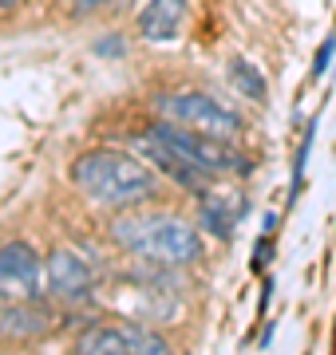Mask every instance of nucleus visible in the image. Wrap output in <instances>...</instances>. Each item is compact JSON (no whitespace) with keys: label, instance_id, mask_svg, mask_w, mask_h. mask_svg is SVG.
I'll list each match as a JSON object with an SVG mask.
<instances>
[{"label":"nucleus","instance_id":"1","mask_svg":"<svg viewBox=\"0 0 336 355\" xmlns=\"http://www.w3.org/2000/svg\"><path fill=\"white\" fill-rule=\"evenodd\" d=\"M72 182H76L79 193H87L91 202L115 205V209H131V205L146 202L155 193V174L139 158L111 150V146L79 154L72 162Z\"/></svg>","mask_w":336,"mask_h":355},{"label":"nucleus","instance_id":"20","mask_svg":"<svg viewBox=\"0 0 336 355\" xmlns=\"http://www.w3.org/2000/svg\"><path fill=\"white\" fill-rule=\"evenodd\" d=\"M8 296H12V288H8V284H4V277H0V308L8 304Z\"/></svg>","mask_w":336,"mask_h":355},{"label":"nucleus","instance_id":"7","mask_svg":"<svg viewBox=\"0 0 336 355\" xmlns=\"http://www.w3.org/2000/svg\"><path fill=\"white\" fill-rule=\"evenodd\" d=\"M186 24V0H146L139 8V36L151 44H170Z\"/></svg>","mask_w":336,"mask_h":355},{"label":"nucleus","instance_id":"3","mask_svg":"<svg viewBox=\"0 0 336 355\" xmlns=\"http://www.w3.org/2000/svg\"><path fill=\"white\" fill-rule=\"evenodd\" d=\"M146 139L162 142V146H170L174 154H182V158H190L194 166H202L210 178L214 174H237V178H249L253 174V162H249L246 154H237L226 139H210V135H198V130L190 127H178V123H151V130H146Z\"/></svg>","mask_w":336,"mask_h":355},{"label":"nucleus","instance_id":"6","mask_svg":"<svg viewBox=\"0 0 336 355\" xmlns=\"http://www.w3.org/2000/svg\"><path fill=\"white\" fill-rule=\"evenodd\" d=\"M44 268H48V288H52L56 300H83L91 292V284H95L91 265L79 261L72 249H56V253L44 261Z\"/></svg>","mask_w":336,"mask_h":355},{"label":"nucleus","instance_id":"8","mask_svg":"<svg viewBox=\"0 0 336 355\" xmlns=\"http://www.w3.org/2000/svg\"><path fill=\"white\" fill-rule=\"evenodd\" d=\"M139 146H142V154H146L151 162H155V166H162V170H167V174L174 178V182H178L182 190L198 193L202 186H206V178H210V174L202 170V166H194L190 158H182V154H174L170 146H162V142H155V139H142Z\"/></svg>","mask_w":336,"mask_h":355},{"label":"nucleus","instance_id":"5","mask_svg":"<svg viewBox=\"0 0 336 355\" xmlns=\"http://www.w3.org/2000/svg\"><path fill=\"white\" fill-rule=\"evenodd\" d=\"M44 272H48V268H44L40 253L28 241L0 245V277H4V284H8L12 292H20V296H36Z\"/></svg>","mask_w":336,"mask_h":355},{"label":"nucleus","instance_id":"16","mask_svg":"<svg viewBox=\"0 0 336 355\" xmlns=\"http://www.w3.org/2000/svg\"><path fill=\"white\" fill-rule=\"evenodd\" d=\"M269 257H273V241H269V233H265V237H261V241L253 245V268L261 272V268L269 265Z\"/></svg>","mask_w":336,"mask_h":355},{"label":"nucleus","instance_id":"12","mask_svg":"<svg viewBox=\"0 0 336 355\" xmlns=\"http://www.w3.org/2000/svg\"><path fill=\"white\" fill-rule=\"evenodd\" d=\"M230 79H233V87L242 91L246 99H253V103L265 99V79H261V71L249 64L246 55H233L230 60Z\"/></svg>","mask_w":336,"mask_h":355},{"label":"nucleus","instance_id":"14","mask_svg":"<svg viewBox=\"0 0 336 355\" xmlns=\"http://www.w3.org/2000/svg\"><path fill=\"white\" fill-rule=\"evenodd\" d=\"M123 331L131 336V347H135V355H174V352H170V343L162 340L158 331L139 328V324H127Z\"/></svg>","mask_w":336,"mask_h":355},{"label":"nucleus","instance_id":"13","mask_svg":"<svg viewBox=\"0 0 336 355\" xmlns=\"http://www.w3.org/2000/svg\"><path fill=\"white\" fill-rule=\"evenodd\" d=\"M312 139H317V119L309 123L305 139H301L297 154H293V178H289V202H297V193L305 190V166H309V154H312Z\"/></svg>","mask_w":336,"mask_h":355},{"label":"nucleus","instance_id":"4","mask_svg":"<svg viewBox=\"0 0 336 355\" xmlns=\"http://www.w3.org/2000/svg\"><path fill=\"white\" fill-rule=\"evenodd\" d=\"M158 111L167 114L170 123L190 127L198 135H210V139L233 142L246 130V119L237 111H230L226 103H218L214 95H206V91H174V95H162L158 99Z\"/></svg>","mask_w":336,"mask_h":355},{"label":"nucleus","instance_id":"18","mask_svg":"<svg viewBox=\"0 0 336 355\" xmlns=\"http://www.w3.org/2000/svg\"><path fill=\"white\" fill-rule=\"evenodd\" d=\"M99 4H107V0H72V12L83 16V12H95Z\"/></svg>","mask_w":336,"mask_h":355},{"label":"nucleus","instance_id":"11","mask_svg":"<svg viewBox=\"0 0 336 355\" xmlns=\"http://www.w3.org/2000/svg\"><path fill=\"white\" fill-rule=\"evenodd\" d=\"M230 202H233V198H230ZM230 202H214V198L202 202V225H206L214 237H221V241H230L237 217L249 209V205H230Z\"/></svg>","mask_w":336,"mask_h":355},{"label":"nucleus","instance_id":"19","mask_svg":"<svg viewBox=\"0 0 336 355\" xmlns=\"http://www.w3.org/2000/svg\"><path fill=\"white\" fill-rule=\"evenodd\" d=\"M269 296H273V280L265 277V288H261V312H265V308H269Z\"/></svg>","mask_w":336,"mask_h":355},{"label":"nucleus","instance_id":"9","mask_svg":"<svg viewBox=\"0 0 336 355\" xmlns=\"http://www.w3.org/2000/svg\"><path fill=\"white\" fill-rule=\"evenodd\" d=\"M52 328V316L36 304H4L0 308V331L12 340H32Z\"/></svg>","mask_w":336,"mask_h":355},{"label":"nucleus","instance_id":"22","mask_svg":"<svg viewBox=\"0 0 336 355\" xmlns=\"http://www.w3.org/2000/svg\"><path fill=\"white\" fill-rule=\"evenodd\" d=\"M64 4H72V0H64Z\"/></svg>","mask_w":336,"mask_h":355},{"label":"nucleus","instance_id":"10","mask_svg":"<svg viewBox=\"0 0 336 355\" xmlns=\"http://www.w3.org/2000/svg\"><path fill=\"white\" fill-rule=\"evenodd\" d=\"M79 355H135V347L123 328H91L79 340Z\"/></svg>","mask_w":336,"mask_h":355},{"label":"nucleus","instance_id":"21","mask_svg":"<svg viewBox=\"0 0 336 355\" xmlns=\"http://www.w3.org/2000/svg\"><path fill=\"white\" fill-rule=\"evenodd\" d=\"M16 4H20V0H0V8H16Z\"/></svg>","mask_w":336,"mask_h":355},{"label":"nucleus","instance_id":"2","mask_svg":"<svg viewBox=\"0 0 336 355\" xmlns=\"http://www.w3.org/2000/svg\"><path fill=\"white\" fill-rule=\"evenodd\" d=\"M111 241L151 265H190L202 257V237L190 221L170 214L155 217H119L111 225Z\"/></svg>","mask_w":336,"mask_h":355},{"label":"nucleus","instance_id":"17","mask_svg":"<svg viewBox=\"0 0 336 355\" xmlns=\"http://www.w3.org/2000/svg\"><path fill=\"white\" fill-rule=\"evenodd\" d=\"M95 55H123V36H103L95 44Z\"/></svg>","mask_w":336,"mask_h":355},{"label":"nucleus","instance_id":"15","mask_svg":"<svg viewBox=\"0 0 336 355\" xmlns=\"http://www.w3.org/2000/svg\"><path fill=\"white\" fill-rule=\"evenodd\" d=\"M333 55H336V32L317 48V60H312V67H309V79H321L324 71H328V64H333Z\"/></svg>","mask_w":336,"mask_h":355}]
</instances>
